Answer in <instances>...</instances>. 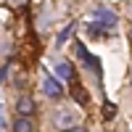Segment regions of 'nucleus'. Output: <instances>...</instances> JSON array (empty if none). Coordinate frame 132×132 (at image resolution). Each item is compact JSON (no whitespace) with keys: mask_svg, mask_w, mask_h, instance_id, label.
I'll list each match as a JSON object with an SVG mask.
<instances>
[{"mask_svg":"<svg viewBox=\"0 0 132 132\" xmlns=\"http://www.w3.org/2000/svg\"><path fill=\"white\" fill-rule=\"evenodd\" d=\"M42 90H45L48 98H63V85L56 77H45V79H42Z\"/></svg>","mask_w":132,"mask_h":132,"instance_id":"f257e3e1","label":"nucleus"},{"mask_svg":"<svg viewBox=\"0 0 132 132\" xmlns=\"http://www.w3.org/2000/svg\"><path fill=\"white\" fill-rule=\"evenodd\" d=\"M77 56H79V58H82L87 66H90V69H93L95 74H101V63L95 61V56H90V53H87V48L82 45V42H77Z\"/></svg>","mask_w":132,"mask_h":132,"instance_id":"f03ea898","label":"nucleus"},{"mask_svg":"<svg viewBox=\"0 0 132 132\" xmlns=\"http://www.w3.org/2000/svg\"><path fill=\"white\" fill-rule=\"evenodd\" d=\"M95 24L103 27V29H111L116 24V16L111 13V11H95Z\"/></svg>","mask_w":132,"mask_h":132,"instance_id":"7ed1b4c3","label":"nucleus"},{"mask_svg":"<svg viewBox=\"0 0 132 132\" xmlns=\"http://www.w3.org/2000/svg\"><path fill=\"white\" fill-rule=\"evenodd\" d=\"M16 111H19V116H32L37 111V106H35V101H32V98H19V103H16Z\"/></svg>","mask_w":132,"mask_h":132,"instance_id":"20e7f679","label":"nucleus"},{"mask_svg":"<svg viewBox=\"0 0 132 132\" xmlns=\"http://www.w3.org/2000/svg\"><path fill=\"white\" fill-rule=\"evenodd\" d=\"M56 127L71 132V129H74V114H71V111H61V114L56 116Z\"/></svg>","mask_w":132,"mask_h":132,"instance_id":"39448f33","label":"nucleus"},{"mask_svg":"<svg viewBox=\"0 0 132 132\" xmlns=\"http://www.w3.org/2000/svg\"><path fill=\"white\" fill-rule=\"evenodd\" d=\"M56 74L61 77V79H66V82L74 79V69H71L69 61H58V63H56Z\"/></svg>","mask_w":132,"mask_h":132,"instance_id":"423d86ee","label":"nucleus"},{"mask_svg":"<svg viewBox=\"0 0 132 132\" xmlns=\"http://www.w3.org/2000/svg\"><path fill=\"white\" fill-rule=\"evenodd\" d=\"M35 127H32V119H27V116H19L16 122H13V132H32Z\"/></svg>","mask_w":132,"mask_h":132,"instance_id":"0eeeda50","label":"nucleus"},{"mask_svg":"<svg viewBox=\"0 0 132 132\" xmlns=\"http://www.w3.org/2000/svg\"><path fill=\"white\" fill-rule=\"evenodd\" d=\"M71 32H74V24H69V27H66V29L61 32V35L56 37V45H58V48L63 45V42H66V40H69V35H71Z\"/></svg>","mask_w":132,"mask_h":132,"instance_id":"6e6552de","label":"nucleus"},{"mask_svg":"<svg viewBox=\"0 0 132 132\" xmlns=\"http://www.w3.org/2000/svg\"><path fill=\"white\" fill-rule=\"evenodd\" d=\"M87 32H90L93 37H101V35H106V29H103V27H98V24H90V29H87Z\"/></svg>","mask_w":132,"mask_h":132,"instance_id":"1a4fd4ad","label":"nucleus"},{"mask_svg":"<svg viewBox=\"0 0 132 132\" xmlns=\"http://www.w3.org/2000/svg\"><path fill=\"white\" fill-rule=\"evenodd\" d=\"M8 69H11V66H3V69H0V82H5V74H8Z\"/></svg>","mask_w":132,"mask_h":132,"instance_id":"9d476101","label":"nucleus"},{"mask_svg":"<svg viewBox=\"0 0 132 132\" xmlns=\"http://www.w3.org/2000/svg\"><path fill=\"white\" fill-rule=\"evenodd\" d=\"M71 132H85V129H79V127H74V129H71Z\"/></svg>","mask_w":132,"mask_h":132,"instance_id":"9b49d317","label":"nucleus"},{"mask_svg":"<svg viewBox=\"0 0 132 132\" xmlns=\"http://www.w3.org/2000/svg\"><path fill=\"white\" fill-rule=\"evenodd\" d=\"M3 127H5V122H3V119H0V129H3Z\"/></svg>","mask_w":132,"mask_h":132,"instance_id":"f8f14e48","label":"nucleus"}]
</instances>
